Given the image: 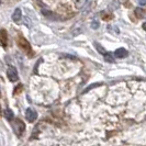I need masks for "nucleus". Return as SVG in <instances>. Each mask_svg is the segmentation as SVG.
<instances>
[{"mask_svg": "<svg viewBox=\"0 0 146 146\" xmlns=\"http://www.w3.org/2000/svg\"><path fill=\"white\" fill-rule=\"evenodd\" d=\"M18 45L20 46V48L21 50H23V51L25 52V53H28V55H30V56H32V48H31V45L29 44V42L24 38V37L20 36L19 38H18Z\"/></svg>", "mask_w": 146, "mask_h": 146, "instance_id": "1", "label": "nucleus"}, {"mask_svg": "<svg viewBox=\"0 0 146 146\" xmlns=\"http://www.w3.org/2000/svg\"><path fill=\"white\" fill-rule=\"evenodd\" d=\"M25 130V125L24 123L22 122L21 120H19V119H17L15 122V134L18 135V136H21L22 134H23V132Z\"/></svg>", "mask_w": 146, "mask_h": 146, "instance_id": "2", "label": "nucleus"}, {"mask_svg": "<svg viewBox=\"0 0 146 146\" xmlns=\"http://www.w3.org/2000/svg\"><path fill=\"white\" fill-rule=\"evenodd\" d=\"M7 75L10 81L18 80V72H17V69H15L13 66H9V67H8Z\"/></svg>", "mask_w": 146, "mask_h": 146, "instance_id": "3", "label": "nucleus"}, {"mask_svg": "<svg viewBox=\"0 0 146 146\" xmlns=\"http://www.w3.org/2000/svg\"><path fill=\"white\" fill-rule=\"evenodd\" d=\"M25 117H27V120L29 122H33V121H35L37 119V112L34 109L29 108V109L27 110V112H25Z\"/></svg>", "mask_w": 146, "mask_h": 146, "instance_id": "4", "label": "nucleus"}, {"mask_svg": "<svg viewBox=\"0 0 146 146\" xmlns=\"http://www.w3.org/2000/svg\"><path fill=\"white\" fill-rule=\"evenodd\" d=\"M0 45L5 48L8 45V35L6 30H0Z\"/></svg>", "mask_w": 146, "mask_h": 146, "instance_id": "5", "label": "nucleus"}, {"mask_svg": "<svg viewBox=\"0 0 146 146\" xmlns=\"http://www.w3.org/2000/svg\"><path fill=\"white\" fill-rule=\"evenodd\" d=\"M127 54L129 53H127V51L125 48H117L115 53H114L115 57H117V58H124V57L127 56Z\"/></svg>", "mask_w": 146, "mask_h": 146, "instance_id": "6", "label": "nucleus"}, {"mask_svg": "<svg viewBox=\"0 0 146 146\" xmlns=\"http://www.w3.org/2000/svg\"><path fill=\"white\" fill-rule=\"evenodd\" d=\"M21 18H22V12H21V10L18 8V9H15L13 15H12V19H13V21L19 22L21 20Z\"/></svg>", "mask_w": 146, "mask_h": 146, "instance_id": "7", "label": "nucleus"}, {"mask_svg": "<svg viewBox=\"0 0 146 146\" xmlns=\"http://www.w3.org/2000/svg\"><path fill=\"white\" fill-rule=\"evenodd\" d=\"M134 13L135 15L139 18V19H144L145 18V10L144 9H142V8H136L135 9V11H134Z\"/></svg>", "mask_w": 146, "mask_h": 146, "instance_id": "8", "label": "nucleus"}, {"mask_svg": "<svg viewBox=\"0 0 146 146\" xmlns=\"http://www.w3.org/2000/svg\"><path fill=\"white\" fill-rule=\"evenodd\" d=\"M5 117L7 119L8 121H12L13 120V112L10 109H6L5 110V113H3Z\"/></svg>", "mask_w": 146, "mask_h": 146, "instance_id": "9", "label": "nucleus"}, {"mask_svg": "<svg viewBox=\"0 0 146 146\" xmlns=\"http://www.w3.org/2000/svg\"><path fill=\"white\" fill-rule=\"evenodd\" d=\"M88 2V0H77L76 2V8L77 9H82L84 7H86V3Z\"/></svg>", "mask_w": 146, "mask_h": 146, "instance_id": "10", "label": "nucleus"}, {"mask_svg": "<svg viewBox=\"0 0 146 146\" xmlns=\"http://www.w3.org/2000/svg\"><path fill=\"white\" fill-rule=\"evenodd\" d=\"M103 56H104V59H106L108 63H112V62L114 60L111 54H108V53H103Z\"/></svg>", "mask_w": 146, "mask_h": 146, "instance_id": "11", "label": "nucleus"}, {"mask_svg": "<svg viewBox=\"0 0 146 146\" xmlns=\"http://www.w3.org/2000/svg\"><path fill=\"white\" fill-rule=\"evenodd\" d=\"M95 46H96V48L98 50V52H99L100 54H103V53H106V51H104V48H103V47L101 46V45H100V44L95 43Z\"/></svg>", "mask_w": 146, "mask_h": 146, "instance_id": "12", "label": "nucleus"}, {"mask_svg": "<svg viewBox=\"0 0 146 146\" xmlns=\"http://www.w3.org/2000/svg\"><path fill=\"white\" fill-rule=\"evenodd\" d=\"M42 13H43L44 15H46V17H50V18H53V12L52 11H50V10H46V9H42Z\"/></svg>", "mask_w": 146, "mask_h": 146, "instance_id": "13", "label": "nucleus"}, {"mask_svg": "<svg viewBox=\"0 0 146 146\" xmlns=\"http://www.w3.org/2000/svg\"><path fill=\"white\" fill-rule=\"evenodd\" d=\"M100 85H101V84H94V85H91V86H89V87H88L87 89H85V90H84V92H82V94H86V92H88V91H89V90H90V89H92V88L97 87V86H100Z\"/></svg>", "mask_w": 146, "mask_h": 146, "instance_id": "14", "label": "nucleus"}, {"mask_svg": "<svg viewBox=\"0 0 146 146\" xmlns=\"http://www.w3.org/2000/svg\"><path fill=\"white\" fill-rule=\"evenodd\" d=\"M99 28V22L98 21H92L91 22V29H95V30H97Z\"/></svg>", "mask_w": 146, "mask_h": 146, "instance_id": "15", "label": "nucleus"}, {"mask_svg": "<svg viewBox=\"0 0 146 146\" xmlns=\"http://www.w3.org/2000/svg\"><path fill=\"white\" fill-rule=\"evenodd\" d=\"M22 90V85H18V88L15 89V95H18L20 91Z\"/></svg>", "mask_w": 146, "mask_h": 146, "instance_id": "16", "label": "nucleus"}, {"mask_svg": "<svg viewBox=\"0 0 146 146\" xmlns=\"http://www.w3.org/2000/svg\"><path fill=\"white\" fill-rule=\"evenodd\" d=\"M139 5L144 7V6H145V0H139Z\"/></svg>", "mask_w": 146, "mask_h": 146, "instance_id": "17", "label": "nucleus"}, {"mask_svg": "<svg viewBox=\"0 0 146 146\" xmlns=\"http://www.w3.org/2000/svg\"><path fill=\"white\" fill-rule=\"evenodd\" d=\"M0 113H1V107H0Z\"/></svg>", "mask_w": 146, "mask_h": 146, "instance_id": "18", "label": "nucleus"}]
</instances>
